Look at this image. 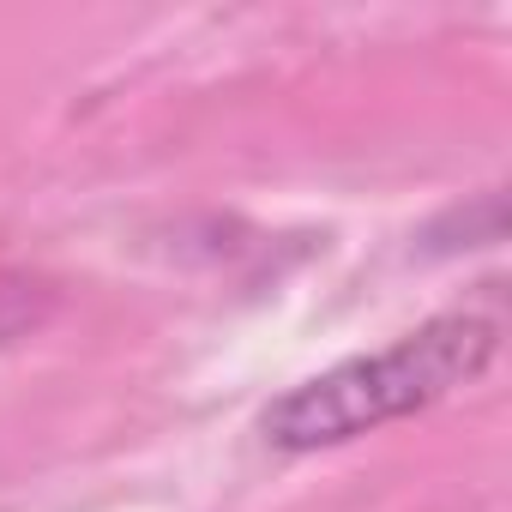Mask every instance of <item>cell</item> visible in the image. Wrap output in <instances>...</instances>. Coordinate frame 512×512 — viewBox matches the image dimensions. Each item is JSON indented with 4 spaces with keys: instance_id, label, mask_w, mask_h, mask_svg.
Returning a JSON list of instances; mask_svg holds the SVG:
<instances>
[{
    "instance_id": "obj_1",
    "label": "cell",
    "mask_w": 512,
    "mask_h": 512,
    "mask_svg": "<svg viewBox=\"0 0 512 512\" xmlns=\"http://www.w3.org/2000/svg\"><path fill=\"white\" fill-rule=\"evenodd\" d=\"M494 350V332L476 320H452L434 326L410 344H398L380 362L344 368V380H314L308 392H296L290 404H278V416L266 428H278V440L290 446H314V440H344L362 422H380L386 410H410L434 392H446L458 374H470L482 356Z\"/></svg>"
}]
</instances>
